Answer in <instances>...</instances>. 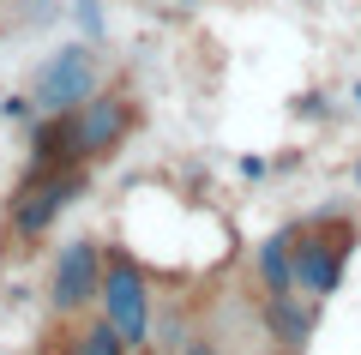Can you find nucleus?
I'll return each instance as SVG.
<instances>
[{
  "instance_id": "f257e3e1",
  "label": "nucleus",
  "mask_w": 361,
  "mask_h": 355,
  "mask_svg": "<svg viewBox=\"0 0 361 355\" xmlns=\"http://www.w3.org/2000/svg\"><path fill=\"white\" fill-rule=\"evenodd\" d=\"M61 121V163H103V157H115L121 145L133 139V127H139V102H133V90H90L78 109L54 114Z\"/></svg>"
},
{
  "instance_id": "f03ea898",
  "label": "nucleus",
  "mask_w": 361,
  "mask_h": 355,
  "mask_svg": "<svg viewBox=\"0 0 361 355\" xmlns=\"http://www.w3.org/2000/svg\"><path fill=\"white\" fill-rule=\"evenodd\" d=\"M355 241H361V229L349 217H337V211L313 217V223H295V265H289L295 271V289L313 295V301H325L343 283V265L355 253Z\"/></svg>"
},
{
  "instance_id": "7ed1b4c3",
  "label": "nucleus",
  "mask_w": 361,
  "mask_h": 355,
  "mask_svg": "<svg viewBox=\"0 0 361 355\" xmlns=\"http://www.w3.org/2000/svg\"><path fill=\"white\" fill-rule=\"evenodd\" d=\"M97 313L115 325V337L133 355L151 343V277L127 247H103V295H97Z\"/></svg>"
},
{
  "instance_id": "20e7f679",
  "label": "nucleus",
  "mask_w": 361,
  "mask_h": 355,
  "mask_svg": "<svg viewBox=\"0 0 361 355\" xmlns=\"http://www.w3.org/2000/svg\"><path fill=\"white\" fill-rule=\"evenodd\" d=\"M85 193V163H30V175L13 187V205H6V223L13 235L37 241L61 223V211Z\"/></svg>"
},
{
  "instance_id": "39448f33",
  "label": "nucleus",
  "mask_w": 361,
  "mask_h": 355,
  "mask_svg": "<svg viewBox=\"0 0 361 355\" xmlns=\"http://www.w3.org/2000/svg\"><path fill=\"white\" fill-rule=\"evenodd\" d=\"M90 90H103V66L85 42H61L49 61L30 73V109L37 114H66L90 97Z\"/></svg>"
},
{
  "instance_id": "423d86ee",
  "label": "nucleus",
  "mask_w": 361,
  "mask_h": 355,
  "mask_svg": "<svg viewBox=\"0 0 361 355\" xmlns=\"http://www.w3.org/2000/svg\"><path fill=\"white\" fill-rule=\"evenodd\" d=\"M97 295H103V241L97 235H78L49 265V307L61 319H78L85 307H97Z\"/></svg>"
},
{
  "instance_id": "0eeeda50",
  "label": "nucleus",
  "mask_w": 361,
  "mask_h": 355,
  "mask_svg": "<svg viewBox=\"0 0 361 355\" xmlns=\"http://www.w3.org/2000/svg\"><path fill=\"white\" fill-rule=\"evenodd\" d=\"M259 313H265V331L283 343V349H301V343L313 337V325H319V301H313V295H301V289L265 295V307H259Z\"/></svg>"
},
{
  "instance_id": "6e6552de",
  "label": "nucleus",
  "mask_w": 361,
  "mask_h": 355,
  "mask_svg": "<svg viewBox=\"0 0 361 355\" xmlns=\"http://www.w3.org/2000/svg\"><path fill=\"white\" fill-rule=\"evenodd\" d=\"M289 265H295V223L259 241V253H253L259 289H265V295H283V289H295V271H289Z\"/></svg>"
},
{
  "instance_id": "1a4fd4ad",
  "label": "nucleus",
  "mask_w": 361,
  "mask_h": 355,
  "mask_svg": "<svg viewBox=\"0 0 361 355\" xmlns=\"http://www.w3.org/2000/svg\"><path fill=\"white\" fill-rule=\"evenodd\" d=\"M61 343H66V355H133L127 343L115 337V325H109L103 313L90 319V325H78V331H66Z\"/></svg>"
},
{
  "instance_id": "9d476101",
  "label": "nucleus",
  "mask_w": 361,
  "mask_h": 355,
  "mask_svg": "<svg viewBox=\"0 0 361 355\" xmlns=\"http://www.w3.org/2000/svg\"><path fill=\"white\" fill-rule=\"evenodd\" d=\"M180 355H223V343H217V337H205V331H193V337L180 343Z\"/></svg>"
},
{
  "instance_id": "9b49d317",
  "label": "nucleus",
  "mask_w": 361,
  "mask_h": 355,
  "mask_svg": "<svg viewBox=\"0 0 361 355\" xmlns=\"http://www.w3.org/2000/svg\"><path fill=\"white\" fill-rule=\"evenodd\" d=\"M355 109H361V78H355Z\"/></svg>"
},
{
  "instance_id": "f8f14e48",
  "label": "nucleus",
  "mask_w": 361,
  "mask_h": 355,
  "mask_svg": "<svg viewBox=\"0 0 361 355\" xmlns=\"http://www.w3.org/2000/svg\"><path fill=\"white\" fill-rule=\"evenodd\" d=\"M355 187H361V163H355Z\"/></svg>"
},
{
  "instance_id": "ddd939ff",
  "label": "nucleus",
  "mask_w": 361,
  "mask_h": 355,
  "mask_svg": "<svg viewBox=\"0 0 361 355\" xmlns=\"http://www.w3.org/2000/svg\"><path fill=\"white\" fill-rule=\"evenodd\" d=\"M277 355H301V349H277Z\"/></svg>"
}]
</instances>
